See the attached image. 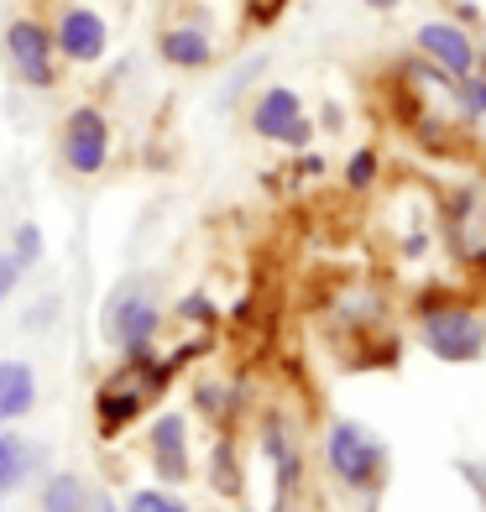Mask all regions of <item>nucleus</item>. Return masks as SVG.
Masks as SVG:
<instances>
[{"instance_id":"nucleus-1","label":"nucleus","mask_w":486,"mask_h":512,"mask_svg":"<svg viewBox=\"0 0 486 512\" xmlns=\"http://www.w3.org/2000/svg\"><path fill=\"white\" fill-rule=\"evenodd\" d=\"M424 345L439 361H476L486 351V324L471 309H460V304L429 309L424 314Z\"/></svg>"},{"instance_id":"nucleus-2","label":"nucleus","mask_w":486,"mask_h":512,"mask_svg":"<svg viewBox=\"0 0 486 512\" xmlns=\"http://www.w3.org/2000/svg\"><path fill=\"white\" fill-rule=\"evenodd\" d=\"M330 465H335L340 481L366 486V481L382 471V445L361 424H335L330 429Z\"/></svg>"},{"instance_id":"nucleus-3","label":"nucleus","mask_w":486,"mask_h":512,"mask_svg":"<svg viewBox=\"0 0 486 512\" xmlns=\"http://www.w3.org/2000/svg\"><path fill=\"white\" fill-rule=\"evenodd\" d=\"M419 53L450 79H471L476 74V42L455 27V21H424L419 27Z\"/></svg>"},{"instance_id":"nucleus-4","label":"nucleus","mask_w":486,"mask_h":512,"mask_svg":"<svg viewBox=\"0 0 486 512\" xmlns=\"http://www.w3.org/2000/svg\"><path fill=\"white\" fill-rule=\"evenodd\" d=\"M63 157L74 173H100L105 157H110V126L100 110H74L68 115V131H63Z\"/></svg>"},{"instance_id":"nucleus-5","label":"nucleus","mask_w":486,"mask_h":512,"mask_svg":"<svg viewBox=\"0 0 486 512\" xmlns=\"http://www.w3.org/2000/svg\"><path fill=\"white\" fill-rule=\"evenodd\" d=\"M251 126H257V136H272V142H293V147L309 142V126H304V110H298L293 89H267L257 110H251Z\"/></svg>"},{"instance_id":"nucleus-6","label":"nucleus","mask_w":486,"mask_h":512,"mask_svg":"<svg viewBox=\"0 0 486 512\" xmlns=\"http://www.w3.org/2000/svg\"><path fill=\"white\" fill-rule=\"evenodd\" d=\"M6 48L16 58V74L27 84H53V42H48V27L37 21H16L6 32Z\"/></svg>"},{"instance_id":"nucleus-7","label":"nucleus","mask_w":486,"mask_h":512,"mask_svg":"<svg viewBox=\"0 0 486 512\" xmlns=\"http://www.w3.org/2000/svg\"><path fill=\"white\" fill-rule=\"evenodd\" d=\"M105 330H110V340L121 345V351H142V345H147V335L157 330V309L147 304L142 293H131V288H126V293L110 304Z\"/></svg>"},{"instance_id":"nucleus-8","label":"nucleus","mask_w":486,"mask_h":512,"mask_svg":"<svg viewBox=\"0 0 486 512\" xmlns=\"http://www.w3.org/2000/svg\"><path fill=\"white\" fill-rule=\"evenodd\" d=\"M58 42L74 63H95L105 53V21L95 11H68L63 27H58Z\"/></svg>"},{"instance_id":"nucleus-9","label":"nucleus","mask_w":486,"mask_h":512,"mask_svg":"<svg viewBox=\"0 0 486 512\" xmlns=\"http://www.w3.org/2000/svg\"><path fill=\"white\" fill-rule=\"evenodd\" d=\"M152 450H157V471H162V476H173V481H183L189 460H183V418H178V413L157 418V429H152Z\"/></svg>"},{"instance_id":"nucleus-10","label":"nucleus","mask_w":486,"mask_h":512,"mask_svg":"<svg viewBox=\"0 0 486 512\" xmlns=\"http://www.w3.org/2000/svg\"><path fill=\"white\" fill-rule=\"evenodd\" d=\"M37 398V382H32V371L21 366V361H0V418H16V413H27Z\"/></svg>"},{"instance_id":"nucleus-11","label":"nucleus","mask_w":486,"mask_h":512,"mask_svg":"<svg viewBox=\"0 0 486 512\" xmlns=\"http://www.w3.org/2000/svg\"><path fill=\"white\" fill-rule=\"evenodd\" d=\"M162 58L178 63V68H199V63H210V37L204 32H189V27H178L162 37Z\"/></svg>"},{"instance_id":"nucleus-12","label":"nucleus","mask_w":486,"mask_h":512,"mask_svg":"<svg viewBox=\"0 0 486 512\" xmlns=\"http://www.w3.org/2000/svg\"><path fill=\"white\" fill-rule=\"evenodd\" d=\"M42 512H84V492L74 476H58L48 486V502H42Z\"/></svg>"},{"instance_id":"nucleus-13","label":"nucleus","mask_w":486,"mask_h":512,"mask_svg":"<svg viewBox=\"0 0 486 512\" xmlns=\"http://www.w3.org/2000/svg\"><path fill=\"white\" fill-rule=\"evenodd\" d=\"M142 408V392H105L100 398V413H105V429H115V424H126V418Z\"/></svg>"},{"instance_id":"nucleus-14","label":"nucleus","mask_w":486,"mask_h":512,"mask_svg":"<svg viewBox=\"0 0 486 512\" xmlns=\"http://www.w3.org/2000/svg\"><path fill=\"white\" fill-rule=\"evenodd\" d=\"M21 471H27V450H21L16 439H0V492H6V486H16Z\"/></svg>"},{"instance_id":"nucleus-15","label":"nucleus","mask_w":486,"mask_h":512,"mask_svg":"<svg viewBox=\"0 0 486 512\" xmlns=\"http://www.w3.org/2000/svg\"><path fill=\"white\" fill-rule=\"evenodd\" d=\"M131 512H183V502L168 497V492H136L131 497Z\"/></svg>"},{"instance_id":"nucleus-16","label":"nucleus","mask_w":486,"mask_h":512,"mask_svg":"<svg viewBox=\"0 0 486 512\" xmlns=\"http://www.w3.org/2000/svg\"><path fill=\"white\" fill-rule=\"evenodd\" d=\"M372 173H377V157H372V152H356V157H351V168H345L351 189H366V183H372Z\"/></svg>"},{"instance_id":"nucleus-17","label":"nucleus","mask_w":486,"mask_h":512,"mask_svg":"<svg viewBox=\"0 0 486 512\" xmlns=\"http://www.w3.org/2000/svg\"><path fill=\"white\" fill-rule=\"evenodd\" d=\"M37 251H42L37 225H21V236H16V262H37Z\"/></svg>"},{"instance_id":"nucleus-18","label":"nucleus","mask_w":486,"mask_h":512,"mask_svg":"<svg viewBox=\"0 0 486 512\" xmlns=\"http://www.w3.org/2000/svg\"><path fill=\"white\" fill-rule=\"evenodd\" d=\"M466 100H471L466 110L476 115V126H481V136H486V79H476V84H471V95H466Z\"/></svg>"},{"instance_id":"nucleus-19","label":"nucleus","mask_w":486,"mask_h":512,"mask_svg":"<svg viewBox=\"0 0 486 512\" xmlns=\"http://www.w3.org/2000/svg\"><path fill=\"white\" fill-rule=\"evenodd\" d=\"M16 288V262H11V256H0V298H6Z\"/></svg>"},{"instance_id":"nucleus-20","label":"nucleus","mask_w":486,"mask_h":512,"mask_svg":"<svg viewBox=\"0 0 486 512\" xmlns=\"http://www.w3.org/2000/svg\"><path fill=\"white\" fill-rule=\"evenodd\" d=\"M366 6H372V11H392V6H398V0H366Z\"/></svg>"},{"instance_id":"nucleus-21","label":"nucleus","mask_w":486,"mask_h":512,"mask_svg":"<svg viewBox=\"0 0 486 512\" xmlns=\"http://www.w3.org/2000/svg\"><path fill=\"white\" fill-rule=\"evenodd\" d=\"M100 512H115V507H100Z\"/></svg>"}]
</instances>
